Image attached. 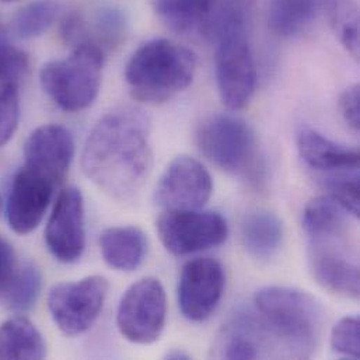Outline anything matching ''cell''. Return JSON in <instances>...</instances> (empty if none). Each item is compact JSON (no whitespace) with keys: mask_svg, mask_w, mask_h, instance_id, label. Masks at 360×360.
Here are the masks:
<instances>
[{"mask_svg":"<svg viewBox=\"0 0 360 360\" xmlns=\"http://www.w3.org/2000/svg\"><path fill=\"white\" fill-rule=\"evenodd\" d=\"M82 167L107 195L120 200L136 195L153 167L149 117L135 107L107 112L84 143Z\"/></svg>","mask_w":360,"mask_h":360,"instance_id":"obj_1","label":"cell"},{"mask_svg":"<svg viewBox=\"0 0 360 360\" xmlns=\"http://www.w3.org/2000/svg\"><path fill=\"white\" fill-rule=\"evenodd\" d=\"M196 58L172 39L158 38L141 45L125 69V80L135 100L160 104L184 91L193 80Z\"/></svg>","mask_w":360,"mask_h":360,"instance_id":"obj_2","label":"cell"},{"mask_svg":"<svg viewBox=\"0 0 360 360\" xmlns=\"http://www.w3.org/2000/svg\"><path fill=\"white\" fill-rule=\"evenodd\" d=\"M216 41V82L223 104L238 111L245 108L257 87V68L247 35V14L219 17L209 34Z\"/></svg>","mask_w":360,"mask_h":360,"instance_id":"obj_3","label":"cell"},{"mask_svg":"<svg viewBox=\"0 0 360 360\" xmlns=\"http://www.w3.org/2000/svg\"><path fill=\"white\" fill-rule=\"evenodd\" d=\"M254 303L265 326L302 354H310L319 344L324 311L307 292L268 286L255 293Z\"/></svg>","mask_w":360,"mask_h":360,"instance_id":"obj_4","label":"cell"},{"mask_svg":"<svg viewBox=\"0 0 360 360\" xmlns=\"http://www.w3.org/2000/svg\"><path fill=\"white\" fill-rule=\"evenodd\" d=\"M200 153L217 169L252 176L259 166V148L255 131L243 118L231 114L205 117L196 129Z\"/></svg>","mask_w":360,"mask_h":360,"instance_id":"obj_5","label":"cell"},{"mask_svg":"<svg viewBox=\"0 0 360 360\" xmlns=\"http://www.w3.org/2000/svg\"><path fill=\"white\" fill-rule=\"evenodd\" d=\"M105 58L93 49H73L62 59L45 63L39 72L42 90L66 112L89 108L98 97Z\"/></svg>","mask_w":360,"mask_h":360,"instance_id":"obj_6","label":"cell"},{"mask_svg":"<svg viewBox=\"0 0 360 360\" xmlns=\"http://www.w3.org/2000/svg\"><path fill=\"white\" fill-rule=\"evenodd\" d=\"M108 288L100 275L55 285L48 293V309L56 327L68 337L87 333L103 311Z\"/></svg>","mask_w":360,"mask_h":360,"instance_id":"obj_7","label":"cell"},{"mask_svg":"<svg viewBox=\"0 0 360 360\" xmlns=\"http://www.w3.org/2000/svg\"><path fill=\"white\" fill-rule=\"evenodd\" d=\"M167 297L162 282L145 278L134 283L122 296L117 311V327L132 344L156 342L166 326Z\"/></svg>","mask_w":360,"mask_h":360,"instance_id":"obj_8","label":"cell"},{"mask_svg":"<svg viewBox=\"0 0 360 360\" xmlns=\"http://www.w3.org/2000/svg\"><path fill=\"white\" fill-rule=\"evenodd\" d=\"M156 227L165 248L177 257L217 247L229 236L227 221L220 213L199 209L166 210Z\"/></svg>","mask_w":360,"mask_h":360,"instance_id":"obj_9","label":"cell"},{"mask_svg":"<svg viewBox=\"0 0 360 360\" xmlns=\"http://www.w3.org/2000/svg\"><path fill=\"white\" fill-rule=\"evenodd\" d=\"M72 49H93L107 58L125 41L128 17L112 4H90L68 14L60 27Z\"/></svg>","mask_w":360,"mask_h":360,"instance_id":"obj_10","label":"cell"},{"mask_svg":"<svg viewBox=\"0 0 360 360\" xmlns=\"http://www.w3.org/2000/svg\"><path fill=\"white\" fill-rule=\"evenodd\" d=\"M45 241L55 259L63 264L77 262L86 248L84 198L79 188L60 191L46 223Z\"/></svg>","mask_w":360,"mask_h":360,"instance_id":"obj_11","label":"cell"},{"mask_svg":"<svg viewBox=\"0 0 360 360\" xmlns=\"http://www.w3.org/2000/svg\"><path fill=\"white\" fill-rule=\"evenodd\" d=\"M224 271L220 262L196 258L182 266L179 279V306L192 323L207 320L217 309L224 292Z\"/></svg>","mask_w":360,"mask_h":360,"instance_id":"obj_12","label":"cell"},{"mask_svg":"<svg viewBox=\"0 0 360 360\" xmlns=\"http://www.w3.org/2000/svg\"><path fill=\"white\" fill-rule=\"evenodd\" d=\"M213 182L202 163L189 156L176 158L156 185L155 200L166 209H200L212 196Z\"/></svg>","mask_w":360,"mask_h":360,"instance_id":"obj_13","label":"cell"},{"mask_svg":"<svg viewBox=\"0 0 360 360\" xmlns=\"http://www.w3.org/2000/svg\"><path fill=\"white\" fill-rule=\"evenodd\" d=\"M75 158L72 132L55 124L38 127L24 145V167L58 186L65 180Z\"/></svg>","mask_w":360,"mask_h":360,"instance_id":"obj_14","label":"cell"},{"mask_svg":"<svg viewBox=\"0 0 360 360\" xmlns=\"http://www.w3.org/2000/svg\"><path fill=\"white\" fill-rule=\"evenodd\" d=\"M55 185L25 169L14 176L6 203V217L17 234L34 231L44 219L53 195Z\"/></svg>","mask_w":360,"mask_h":360,"instance_id":"obj_15","label":"cell"},{"mask_svg":"<svg viewBox=\"0 0 360 360\" xmlns=\"http://www.w3.org/2000/svg\"><path fill=\"white\" fill-rule=\"evenodd\" d=\"M28 56L0 31V148L14 135L20 120V86Z\"/></svg>","mask_w":360,"mask_h":360,"instance_id":"obj_16","label":"cell"},{"mask_svg":"<svg viewBox=\"0 0 360 360\" xmlns=\"http://www.w3.org/2000/svg\"><path fill=\"white\" fill-rule=\"evenodd\" d=\"M310 265L316 281L324 289L349 299L359 297V265L330 241H313Z\"/></svg>","mask_w":360,"mask_h":360,"instance_id":"obj_17","label":"cell"},{"mask_svg":"<svg viewBox=\"0 0 360 360\" xmlns=\"http://www.w3.org/2000/svg\"><path fill=\"white\" fill-rule=\"evenodd\" d=\"M296 141L304 163L317 172L335 174L359 169L358 149L338 143L310 127H302Z\"/></svg>","mask_w":360,"mask_h":360,"instance_id":"obj_18","label":"cell"},{"mask_svg":"<svg viewBox=\"0 0 360 360\" xmlns=\"http://www.w3.org/2000/svg\"><path fill=\"white\" fill-rule=\"evenodd\" d=\"M149 241L135 226H115L100 236V251L104 261L117 271H136L146 259Z\"/></svg>","mask_w":360,"mask_h":360,"instance_id":"obj_19","label":"cell"},{"mask_svg":"<svg viewBox=\"0 0 360 360\" xmlns=\"http://www.w3.org/2000/svg\"><path fill=\"white\" fill-rule=\"evenodd\" d=\"M328 4L330 0H271L268 24L276 35L295 38L307 32Z\"/></svg>","mask_w":360,"mask_h":360,"instance_id":"obj_20","label":"cell"},{"mask_svg":"<svg viewBox=\"0 0 360 360\" xmlns=\"http://www.w3.org/2000/svg\"><path fill=\"white\" fill-rule=\"evenodd\" d=\"M243 243L248 254L257 259L274 258L283 243V223L269 210H255L245 216L241 227Z\"/></svg>","mask_w":360,"mask_h":360,"instance_id":"obj_21","label":"cell"},{"mask_svg":"<svg viewBox=\"0 0 360 360\" xmlns=\"http://www.w3.org/2000/svg\"><path fill=\"white\" fill-rule=\"evenodd\" d=\"M158 17L176 32L195 30L206 34L216 0H150Z\"/></svg>","mask_w":360,"mask_h":360,"instance_id":"obj_22","label":"cell"},{"mask_svg":"<svg viewBox=\"0 0 360 360\" xmlns=\"http://www.w3.org/2000/svg\"><path fill=\"white\" fill-rule=\"evenodd\" d=\"M45 355V341L28 319L17 316L0 326V359L38 360Z\"/></svg>","mask_w":360,"mask_h":360,"instance_id":"obj_23","label":"cell"},{"mask_svg":"<svg viewBox=\"0 0 360 360\" xmlns=\"http://www.w3.org/2000/svg\"><path fill=\"white\" fill-rule=\"evenodd\" d=\"M348 212L330 195L311 199L303 212V227L313 241H331L345 230Z\"/></svg>","mask_w":360,"mask_h":360,"instance_id":"obj_24","label":"cell"},{"mask_svg":"<svg viewBox=\"0 0 360 360\" xmlns=\"http://www.w3.org/2000/svg\"><path fill=\"white\" fill-rule=\"evenodd\" d=\"M221 348L224 359H257L261 355V328L251 317L240 314L226 328Z\"/></svg>","mask_w":360,"mask_h":360,"instance_id":"obj_25","label":"cell"},{"mask_svg":"<svg viewBox=\"0 0 360 360\" xmlns=\"http://www.w3.org/2000/svg\"><path fill=\"white\" fill-rule=\"evenodd\" d=\"M42 290V274L32 262L17 266V271L3 295L6 307L14 313L30 311L38 302Z\"/></svg>","mask_w":360,"mask_h":360,"instance_id":"obj_26","label":"cell"},{"mask_svg":"<svg viewBox=\"0 0 360 360\" xmlns=\"http://www.w3.org/2000/svg\"><path fill=\"white\" fill-rule=\"evenodd\" d=\"M60 11L62 4L58 0H35L14 14L11 30L17 38H37L51 28Z\"/></svg>","mask_w":360,"mask_h":360,"instance_id":"obj_27","label":"cell"},{"mask_svg":"<svg viewBox=\"0 0 360 360\" xmlns=\"http://www.w3.org/2000/svg\"><path fill=\"white\" fill-rule=\"evenodd\" d=\"M327 17L340 42L359 59V10L354 0H330Z\"/></svg>","mask_w":360,"mask_h":360,"instance_id":"obj_28","label":"cell"},{"mask_svg":"<svg viewBox=\"0 0 360 360\" xmlns=\"http://www.w3.org/2000/svg\"><path fill=\"white\" fill-rule=\"evenodd\" d=\"M330 196L354 217H359L360 191L358 172L335 173L326 182Z\"/></svg>","mask_w":360,"mask_h":360,"instance_id":"obj_29","label":"cell"},{"mask_svg":"<svg viewBox=\"0 0 360 360\" xmlns=\"http://www.w3.org/2000/svg\"><path fill=\"white\" fill-rule=\"evenodd\" d=\"M331 348L344 358H360V324L356 317L340 320L331 331Z\"/></svg>","mask_w":360,"mask_h":360,"instance_id":"obj_30","label":"cell"},{"mask_svg":"<svg viewBox=\"0 0 360 360\" xmlns=\"http://www.w3.org/2000/svg\"><path fill=\"white\" fill-rule=\"evenodd\" d=\"M340 111L344 121L354 132L360 129V87L354 84L348 87L340 97Z\"/></svg>","mask_w":360,"mask_h":360,"instance_id":"obj_31","label":"cell"},{"mask_svg":"<svg viewBox=\"0 0 360 360\" xmlns=\"http://www.w3.org/2000/svg\"><path fill=\"white\" fill-rule=\"evenodd\" d=\"M17 271L15 252L13 245L0 234V299L8 288Z\"/></svg>","mask_w":360,"mask_h":360,"instance_id":"obj_32","label":"cell"},{"mask_svg":"<svg viewBox=\"0 0 360 360\" xmlns=\"http://www.w3.org/2000/svg\"><path fill=\"white\" fill-rule=\"evenodd\" d=\"M167 359H189V356L184 352H180V351H174V352L167 355Z\"/></svg>","mask_w":360,"mask_h":360,"instance_id":"obj_33","label":"cell"},{"mask_svg":"<svg viewBox=\"0 0 360 360\" xmlns=\"http://www.w3.org/2000/svg\"><path fill=\"white\" fill-rule=\"evenodd\" d=\"M0 1H4V3H8V1H15V0H0Z\"/></svg>","mask_w":360,"mask_h":360,"instance_id":"obj_34","label":"cell"},{"mask_svg":"<svg viewBox=\"0 0 360 360\" xmlns=\"http://www.w3.org/2000/svg\"><path fill=\"white\" fill-rule=\"evenodd\" d=\"M1 203H3V200H1V195H0V210H1Z\"/></svg>","mask_w":360,"mask_h":360,"instance_id":"obj_35","label":"cell"}]
</instances>
